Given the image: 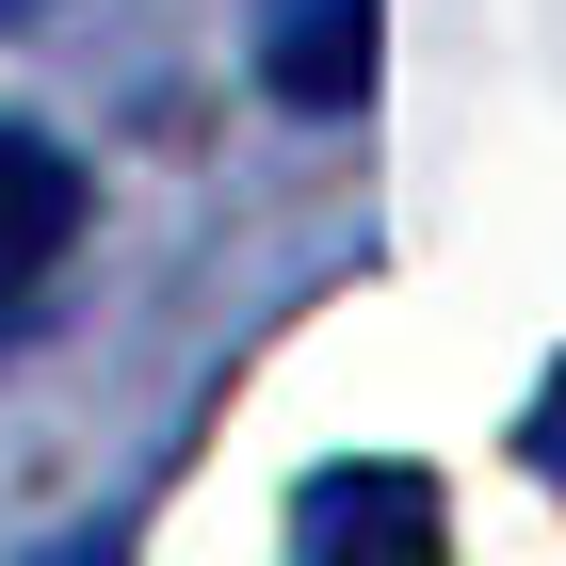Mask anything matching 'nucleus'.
I'll return each mask as SVG.
<instances>
[{"instance_id": "f257e3e1", "label": "nucleus", "mask_w": 566, "mask_h": 566, "mask_svg": "<svg viewBox=\"0 0 566 566\" xmlns=\"http://www.w3.org/2000/svg\"><path fill=\"white\" fill-rule=\"evenodd\" d=\"M260 82L307 97V114H340V97L373 82V0H275L260 17Z\"/></svg>"}, {"instance_id": "20e7f679", "label": "nucleus", "mask_w": 566, "mask_h": 566, "mask_svg": "<svg viewBox=\"0 0 566 566\" xmlns=\"http://www.w3.org/2000/svg\"><path fill=\"white\" fill-rule=\"evenodd\" d=\"M518 437H534V470L566 485V373H551V389H534V421H518Z\"/></svg>"}, {"instance_id": "7ed1b4c3", "label": "nucleus", "mask_w": 566, "mask_h": 566, "mask_svg": "<svg viewBox=\"0 0 566 566\" xmlns=\"http://www.w3.org/2000/svg\"><path fill=\"white\" fill-rule=\"evenodd\" d=\"M292 534L307 551H340V534H373V551H437V485L421 470H324L292 502Z\"/></svg>"}, {"instance_id": "f03ea898", "label": "nucleus", "mask_w": 566, "mask_h": 566, "mask_svg": "<svg viewBox=\"0 0 566 566\" xmlns=\"http://www.w3.org/2000/svg\"><path fill=\"white\" fill-rule=\"evenodd\" d=\"M65 227H82V178H65V146L0 130V307H17L49 260H65Z\"/></svg>"}]
</instances>
